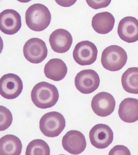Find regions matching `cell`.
<instances>
[{
	"mask_svg": "<svg viewBox=\"0 0 138 155\" xmlns=\"http://www.w3.org/2000/svg\"><path fill=\"white\" fill-rule=\"evenodd\" d=\"M59 94L55 86L46 82L36 84L32 89L31 97L32 102L38 108L46 109L55 105Z\"/></svg>",
	"mask_w": 138,
	"mask_h": 155,
	"instance_id": "6da1fadb",
	"label": "cell"
},
{
	"mask_svg": "<svg viewBox=\"0 0 138 155\" xmlns=\"http://www.w3.org/2000/svg\"><path fill=\"white\" fill-rule=\"evenodd\" d=\"M51 14L48 8L44 5L36 3L31 5L25 14L26 24L34 31H41L49 25Z\"/></svg>",
	"mask_w": 138,
	"mask_h": 155,
	"instance_id": "7a4b0ae2",
	"label": "cell"
},
{
	"mask_svg": "<svg viewBox=\"0 0 138 155\" xmlns=\"http://www.w3.org/2000/svg\"><path fill=\"white\" fill-rule=\"evenodd\" d=\"M127 59V52L122 48L112 45L107 47L102 52L101 62L106 70L116 71L123 68Z\"/></svg>",
	"mask_w": 138,
	"mask_h": 155,
	"instance_id": "3957f363",
	"label": "cell"
},
{
	"mask_svg": "<svg viewBox=\"0 0 138 155\" xmlns=\"http://www.w3.org/2000/svg\"><path fill=\"white\" fill-rule=\"evenodd\" d=\"M66 126V121L63 114L53 111L43 116L39 121V128L46 137L53 138L58 136Z\"/></svg>",
	"mask_w": 138,
	"mask_h": 155,
	"instance_id": "277c9868",
	"label": "cell"
},
{
	"mask_svg": "<svg viewBox=\"0 0 138 155\" xmlns=\"http://www.w3.org/2000/svg\"><path fill=\"white\" fill-rule=\"evenodd\" d=\"M48 50L46 43L38 38L29 39L25 44L23 53L25 58L32 64H38L47 57Z\"/></svg>",
	"mask_w": 138,
	"mask_h": 155,
	"instance_id": "5b68a950",
	"label": "cell"
},
{
	"mask_svg": "<svg viewBox=\"0 0 138 155\" xmlns=\"http://www.w3.org/2000/svg\"><path fill=\"white\" fill-rule=\"evenodd\" d=\"M100 83L99 75L95 70L91 69L80 71L75 79L76 88L84 94H91L95 91L99 87Z\"/></svg>",
	"mask_w": 138,
	"mask_h": 155,
	"instance_id": "8992f818",
	"label": "cell"
},
{
	"mask_svg": "<svg viewBox=\"0 0 138 155\" xmlns=\"http://www.w3.org/2000/svg\"><path fill=\"white\" fill-rule=\"evenodd\" d=\"M97 47L92 42L83 41L76 45L73 51V57L79 65H91L96 61L98 55Z\"/></svg>",
	"mask_w": 138,
	"mask_h": 155,
	"instance_id": "52a82bcc",
	"label": "cell"
},
{
	"mask_svg": "<svg viewBox=\"0 0 138 155\" xmlns=\"http://www.w3.org/2000/svg\"><path fill=\"white\" fill-rule=\"evenodd\" d=\"M0 94L8 100L18 97L22 93L23 83L18 76L12 73L3 75L0 79Z\"/></svg>",
	"mask_w": 138,
	"mask_h": 155,
	"instance_id": "ba28073f",
	"label": "cell"
},
{
	"mask_svg": "<svg viewBox=\"0 0 138 155\" xmlns=\"http://www.w3.org/2000/svg\"><path fill=\"white\" fill-rule=\"evenodd\" d=\"M90 142L96 148L105 149L112 143L114 133L108 125L98 124L94 126L89 133Z\"/></svg>",
	"mask_w": 138,
	"mask_h": 155,
	"instance_id": "9c48e42d",
	"label": "cell"
},
{
	"mask_svg": "<svg viewBox=\"0 0 138 155\" xmlns=\"http://www.w3.org/2000/svg\"><path fill=\"white\" fill-rule=\"evenodd\" d=\"M115 101L113 95L109 93L102 92L95 95L91 102L93 111L96 115L106 117L114 112Z\"/></svg>",
	"mask_w": 138,
	"mask_h": 155,
	"instance_id": "30bf717a",
	"label": "cell"
},
{
	"mask_svg": "<svg viewBox=\"0 0 138 155\" xmlns=\"http://www.w3.org/2000/svg\"><path fill=\"white\" fill-rule=\"evenodd\" d=\"M62 145L64 150L69 153L78 155L85 150L87 143L85 137L81 132L71 130L63 137Z\"/></svg>",
	"mask_w": 138,
	"mask_h": 155,
	"instance_id": "8fae6325",
	"label": "cell"
},
{
	"mask_svg": "<svg viewBox=\"0 0 138 155\" xmlns=\"http://www.w3.org/2000/svg\"><path fill=\"white\" fill-rule=\"evenodd\" d=\"M22 27L20 14L13 9H6L0 14V30L5 34L13 35Z\"/></svg>",
	"mask_w": 138,
	"mask_h": 155,
	"instance_id": "7c38bea8",
	"label": "cell"
},
{
	"mask_svg": "<svg viewBox=\"0 0 138 155\" xmlns=\"http://www.w3.org/2000/svg\"><path fill=\"white\" fill-rule=\"evenodd\" d=\"M119 36L123 41L132 43L138 41V21L135 18L127 16L122 18L117 28Z\"/></svg>",
	"mask_w": 138,
	"mask_h": 155,
	"instance_id": "4fadbf2b",
	"label": "cell"
},
{
	"mask_svg": "<svg viewBox=\"0 0 138 155\" xmlns=\"http://www.w3.org/2000/svg\"><path fill=\"white\" fill-rule=\"evenodd\" d=\"M50 45L54 52L58 53L67 52L72 43L71 33L66 30L59 28L53 31L50 35Z\"/></svg>",
	"mask_w": 138,
	"mask_h": 155,
	"instance_id": "5bb4252c",
	"label": "cell"
},
{
	"mask_svg": "<svg viewBox=\"0 0 138 155\" xmlns=\"http://www.w3.org/2000/svg\"><path fill=\"white\" fill-rule=\"evenodd\" d=\"M120 118L124 122L133 123L138 120V100L127 98L120 104L118 110Z\"/></svg>",
	"mask_w": 138,
	"mask_h": 155,
	"instance_id": "9a60e30c",
	"label": "cell"
},
{
	"mask_svg": "<svg viewBox=\"0 0 138 155\" xmlns=\"http://www.w3.org/2000/svg\"><path fill=\"white\" fill-rule=\"evenodd\" d=\"M115 23V18L112 14L105 12L98 13L93 17L91 25L96 33L104 35L112 30Z\"/></svg>",
	"mask_w": 138,
	"mask_h": 155,
	"instance_id": "2e32d148",
	"label": "cell"
},
{
	"mask_svg": "<svg viewBox=\"0 0 138 155\" xmlns=\"http://www.w3.org/2000/svg\"><path fill=\"white\" fill-rule=\"evenodd\" d=\"M44 72L49 79L55 81H59L66 76L67 73V67L61 59H52L45 65Z\"/></svg>",
	"mask_w": 138,
	"mask_h": 155,
	"instance_id": "e0dca14e",
	"label": "cell"
},
{
	"mask_svg": "<svg viewBox=\"0 0 138 155\" xmlns=\"http://www.w3.org/2000/svg\"><path fill=\"white\" fill-rule=\"evenodd\" d=\"M22 148L21 140L14 135H6L0 139V155H20Z\"/></svg>",
	"mask_w": 138,
	"mask_h": 155,
	"instance_id": "ac0fdd59",
	"label": "cell"
},
{
	"mask_svg": "<svg viewBox=\"0 0 138 155\" xmlns=\"http://www.w3.org/2000/svg\"><path fill=\"white\" fill-rule=\"evenodd\" d=\"M122 87L127 92L138 94V68H129L122 75Z\"/></svg>",
	"mask_w": 138,
	"mask_h": 155,
	"instance_id": "d6986e66",
	"label": "cell"
},
{
	"mask_svg": "<svg viewBox=\"0 0 138 155\" xmlns=\"http://www.w3.org/2000/svg\"><path fill=\"white\" fill-rule=\"evenodd\" d=\"M50 148L47 143L41 140L35 139L28 144L26 149V155H50Z\"/></svg>",
	"mask_w": 138,
	"mask_h": 155,
	"instance_id": "ffe728a7",
	"label": "cell"
},
{
	"mask_svg": "<svg viewBox=\"0 0 138 155\" xmlns=\"http://www.w3.org/2000/svg\"><path fill=\"white\" fill-rule=\"evenodd\" d=\"M0 109V130L3 131L9 128L11 125L13 116L10 111L6 107L1 106Z\"/></svg>",
	"mask_w": 138,
	"mask_h": 155,
	"instance_id": "44dd1931",
	"label": "cell"
},
{
	"mask_svg": "<svg viewBox=\"0 0 138 155\" xmlns=\"http://www.w3.org/2000/svg\"><path fill=\"white\" fill-rule=\"evenodd\" d=\"M88 5L95 9L107 8L111 3V0H86Z\"/></svg>",
	"mask_w": 138,
	"mask_h": 155,
	"instance_id": "7402d4cb",
	"label": "cell"
},
{
	"mask_svg": "<svg viewBox=\"0 0 138 155\" xmlns=\"http://www.w3.org/2000/svg\"><path fill=\"white\" fill-rule=\"evenodd\" d=\"M109 155H131L129 149L122 145H116L109 151Z\"/></svg>",
	"mask_w": 138,
	"mask_h": 155,
	"instance_id": "603a6c76",
	"label": "cell"
},
{
	"mask_svg": "<svg viewBox=\"0 0 138 155\" xmlns=\"http://www.w3.org/2000/svg\"><path fill=\"white\" fill-rule=\"evenodd\" d=\"M58 5L63 7H70L73 5L77 0H55Z\"/></svg>",
	"mask_w": 138,
	"mask_h": 155,
	"instance_id": "cb8c5ba5",
	"label": "cell"
},
{
	"mask_svg": "<svg viewBox=\"0 0 138 155\" xmlns=\"http://www.w3.org/2000/svg\"><path fill=\"white\" fill-rule=\"evenodd\" d=\"M17 1H18V2H21V3H27L30 2L32 0H17Z\"/></svg>",
	"mask_w": 138,
	"mask_h": 155,
	"instance_id": "d4e9b609",
	"label": "cell"
}]
</instances>
